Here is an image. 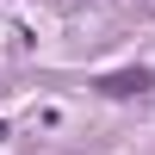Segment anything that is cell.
Masks as SVG:
<instances>
[{
  "mask_svg": "<svg viewBox=\"0 0 155 155\" xmlns=\"http://www.w3.org/2000/svg\"><path fill=\"white\" fill-rule=\"evenodd\" d=\"M143 87H149V68H118V74H106V81H99V93L130 99V93H143Z\"/></svg>",
  "mask_w": 155,
  "mask_h": 155,
  "instance_id": "6da1fadb",
  "label": "cell"
}]
</instances>
